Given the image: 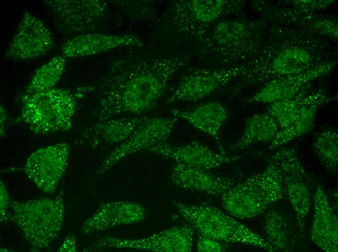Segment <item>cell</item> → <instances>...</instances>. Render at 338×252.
<instances>
[{"label": "cell", "instance_id": "6da1fadb", "mask_svg": "<svg viewBox=\"0 0 338 252\" xmlns=\"http://www.w3.org/2000/svg\"><path fill=\"white\" fill-rule=\"evenodd\" d=\"M186 64L185 60L174 56H131L116 60L98 86V101L92 115L101 121L122 114L149 111Z\"/></svg>", "mask_w": 338, "mask_h": 252}, {"label": "cell", "instance_id": "7a4b0ae2", "mask_svg": "<svg viewBox=\"0 0 338 252\" xmlns=\"http://www.w3.org/2000/svg\"><path fill=\"white\" fill-rule=\"evenodd\" d=\"M12 213L8 220L20 229L32 252L48 248L62 228L65 207L63 192L54 198H43L27 202L10 200Z\"/></svg>", "mask_w": 338, "mask_h": 252}, {"label": "cell", "instance_id": "3957f363", "mask_svg": "<svg viewBox=\"0 0 338 252\" xmlns=\"http://www.w3.org/2000/svg\"><path fill=\"white\" fill-rule=\"evenodd\" d=\"M21 103L16 122L24 123L35 134L44 135L71 128L78 97L68 89L53 88L22 95Z\"/></svg>", "mask_w": 338, "mask_h": 252}, {"label": "cell", "instance_id": "277c9868", "mask_svg": "<svg viewBox=\"0 0 338 252\" xmlns=\"http://www.w3.org/2000/svg\"><path fill=\"white\" fill-rule=\"evenodd\" d=\"M285 196L279 168L271 158L265 170L235 185L222 196L224 209L232 216L248 219L262 213Z\"/></svg>", "mask_w": 338, "mask_h": 252}, {"label": "cell", "instance_id": "5b68a950", "mask_svg": "<svg viewBox=\"0 0 338 252\" xmlns=\"http://www.w3.org/2000/svg\"><path fill=\"white\" fill-rule=\"evenodd\" d=\"M172 205L181 216L200 235L223 242L245 244L274 252L268 241L219 209L206 205Z\"/></svg>", "mask_w": 338, "mask_h": 252}, {"label": "cell", "instance_id": "8992f818", "mask_svg": "<svg viewBox=\"0 0 338 252\" xmlns=\"http://www.w3.org/2000/svg\"><path fill=\"white\" fill-rule=\"evenodd\" d=\"M237 3L225 0L175 1L170 8V21L178 32L209 46V27L223 16L236 10Z\"/></svg>", "mask_w": 338, "mask_h": 252}, {"label": "cell", "instance_id": "52a82bcc", "mask_svg": "<svg viewBox=\"0 0 338 252\" xmlns=\"http://www.w3.org/2000/svg\"><path fill=\"white\" fill-rule=\"evenodd\" d=\"M44 3L56 30L69 39L92 33L108 14V4L103 0H47Z\"/></svg>", "mask_w": 338, "mask_h": 252}, {"label": "cell", "instance_id": "ba28073f", "mask_svg": "<svg viewBox=\"0 0 338 252\" xmlns=\"http://www.w3.org/2000/svg\"><path fill=\"white\" fill-rule=\"evenodd\" d=\"M278 166L286 195L294 210L300 236L311 205L312 180L294 147L279 149L270 157Z\"/></svg>", "mask_w": 338, "mask_h": 252}, {"label": "cell", "instance_id": "9c48e42d", "mask_svg": "<svg viewBox=\"0 0 338 252\" xmlns=\"http://www.w3.org/2000/svg\"><path fill=\"white\" fill-rule=\"evenodd\" d=\"M69 150L68 143L60 142L37 149L26 160L25 173L43 192L56 190L67 167Z\"/></svg>", "mask_w": 338, "mask_h": 252}, {"label": "cell", "instance_id": "30bf717a", "mask_svg": "<svg viewBox=\"0 0 338 252\" xmlns=\"http://www.w3.org/2000/svg\"><path fill=\"white\" fill-rule=\"evenodd\" d=\"M178 119L175 116L147 117L127 139L110 152L97 170V175L102 174L132 154L164 143Z\"/></svg>", "mask_w": 338, "mask_h": 252}, {"label": "cell", "instance_id": "8fae6325", "mask_svg": "<svg viewBox=\"0 0 338 252\" xmlns=\"http://www.w3.org/2000/svg\"><path fill=\"white\" fill-rule=\"evenodd\" d=\"M53 46L49 29L40 19L25 10L4 57L17 60L34 59L47 53Z\"/></svg>", "mask_w": 338, "mask_h": 252}, {"label": "cell", "instance_id": "7c38bea8", "mask_svg": "<svg viewBox=\"0 0 338 252\" xmlns=\"http://www.w3.org/2000/svg\"><path fill=\"white\" fill-rule=\"evenodd\" d=\"M247 68L235 67L215 69H201L190 72L181 80L166 103L201 99L235 78L245 76Z\"/></svg>", "mask_w": 338, "mask_h": 252}, {"label": "cell", "instance_id": "4fadbf2b", "mask_svg": "<svg viewBox=\"0 0 338 252\" xmlns=\"http://www.w3.org/2000/svg\"><path fill=\"white\" fill-rule=\"evenodd\" d=\"M252 25L235 20H221L213 26L209 46L223 62H231L251 52L254 45Z\"/></svg>", "mask_w": 338, "mask_h": 252}, {"label": "cell", "instance_id": "5bb4252c", "mask_svg": "<svg viewBox=\"0 0 338 252\" xmlns=\"http://www.w3.org/2000/svg\"><path fill=\"white\" fill-rule=\"evenodd\" d=\"M185 244L182 229L176 226L138 239L106 236L95 241L84 252H99L108 248L128 249L157 252H181Z\"/></svg>", "mask_w": 338, "mask_h": 252}, {"label": "cell", "instance_id": "9a60e30c", "mask_svg": "<svg viewBox=\"0 0 338 252\" xmlns=\"http://www.w3.org/2000/svg\"><path fill=\"white\" fill-rule=\"evenodd\" d=\"M146 210L140 204L131 201L109 202L101 204L93 215L83 224L80 231L89 235L121 225L143 221Z\"/></svg>", "mask_w": 338, "mask_h": 252}, {"label": "cell", "instance_id": "2e32d148", "mask_svg": "<svg viewBox=\"0 0 338 252\" xmlns=\"http://www.w3.org/2000/svg\"><path fill=\"white\" fill-rule=\"evenodd\" d=\"M148 150L175 162L206 170L219 167L241 158L238 155L228 156L214 152L198 142L175 146L163 143L150 148Z\"/></svg>", "mask_w": 338, "mask_h": 252}, {"label": "cell", "instance_id": "e0dca14e", "mask_svg": "<svg viewBox=\"0 0 338 252\" xmlns=\"http://www.w3.org/2000/svg\"><path fill=\"white\" fill-rule=\"evenodd\" d=\"M333 67V64H325L298 74L274 79L248 101L271 104L291 98L307 87L313 80L329 72Z\"/></svg>", "mask_w": 338, "mask_h": 252}, {"label": "cell", "instance_id": "ac0fdd59", "mask_svg": "<svg viewBox=\"0 0 338 252\" xmlns=\"http://www.w3.org/2000/svg\"><path fill=\"white\" fill-rule=\"evenodd\" d=\"M171 179L178 188L221 197L236 183L232 178L179 162H175L172 168Z\"/></svg>", "mask_w": 338, "mask_h": 252}, {"label": "cell", "instance_id": "d6986e66", "mask_svg": "<svg viewBox=\"0 0 338 252\" xmlns=\"http://www.w3.org/2000/svg\"><path fill=\"white\" fill-rule=\"evenodd\" d=\"M143 43L133 35H112L88 33L68 39L61 47L64 57L88 56L115 48L126 47H141Z\"/></svg>", "mask_w": 338, "mask_h": 252}, {"label": "cell", "instance_id": "ffe728a7", "mask_svg": "<svg viewBox=\"0 0 338 252\" xmlns=\"http://www.w3.org/2000/svg\"><path fill=\"white\" fill-rule=\"evenodd\" d=\"M311 241L326 252H338V220L323 188L318 185L313 197Z\"/></svg>", "mask_w": 338, "mask_h": 252}, {"label": "cell", "instance_id": "44dd1931", "mask_svg": "<svg viewBox=\"0 0 338 252\" xmlns=\"http://www.w3.org/2000/svg\"><path fill=\"white\" fill-rule=\"evenodd\" d=\"M146 116L113 118L86 127L81 132L79 142L87 141L92 148L102 144H116L127 139L145 121Z\"/></svg>", "mask_w": 338, "mask_h": 252}, {"label": "cell", "instance_id": "7402d4cb", "mask_svg": "<svg viewBox=\"0 0 338 252\" xmlns=\"http://www.w3.org/2000/svg\"><path fill=\"white\" fill-rule=\"evenodd\" d=\"M332 99L321 89L307 92L303 105L292 122L287 127L279 130L270 142L268 150L278 148L312 130L315 126L318 110Z\"/></svg>", "mask_w": 338, "mask_h": 252}, {"label": "cell", "instance_id": "603a6c76", "mask_svg": "<svg viewBox=\"0 0 338 252\" xmlns=\"http://www.w3.org/2000/svg\"><path fill=\"white\" fill-rule=\"evenodd\" d=\"M170 112L173 116L186 121L212 137L216 142L220 153L226 154L220 138V130L228 115L224 105L217 101H210L189 110L173 109Z\"/></svg>", "mask_w": 338, "mask_h": 252}, {"label": "cell", "instance_id": "cb8c5ba5", "mask_svg": "<svg viewBox=\"0 0 338 252\" xmlns=\"http://www.w3.org/2000/svg\"><path fill=\"white\" fill-rule=\"evenodd\" d=\"M264 230L267 241L274 252L294 250L299 235L284 211L275 208H269L264 217Z\"/></svg>", "mask_w": 338, "mask_h": 252}, {"label": "cell", "instance_id": "d4e9b609", "mask_svg": "<svg viewBox=\"0 0 338 252\" xmlns=\"http://www.w3.org/2000/svg\"><path fill=\"white\" fill-rule=\"evenodd\" d=\"M311 55L300 47L287 48L275 58L271 66L255 77L250 84L258 83L271 78L293 75L302 73L310 69Z\"/></svg>", "mask_w": 338, "mask_h": 252}, {"label": "cell", "instance_id": "484cf974", "mask_svg": "<svg viewBox=\"0 0 338 252\" xmlns=\"http://www.w3.org/2000/svg\"><path fill=\"white\" fill-rule=\"evenodd\" d=\"M279 130L277 122L268 113L254 114L248 119L242 136L231 148L239 150L255 142H270Z\"/></svg>", "mask_w": 338, "mask_h": 252}, {"label": "cell", "instance_id": "4316f807", "mask_svg": "<svg viewBox=\"0 0 338 252\" xmlns=\"http://www.w3.org/2000/svg\"><path fill=\"white\" fill-rule=\"evenodd\" d=\"M65 63L63 56L51 59L35 71L23 95H29L54 88L63 72Z\"/></svg>", "mask_w": 338, "mask_h": 252}, {"label": "cell", "instance_id": "83f0119b", "mask_svg": "<svg viewBox=\"0 0 338 252\" xmlns=\"http://www.w3.org/2000/svg\"><path fill=\"white\" fill-rule=\"evenodd\" d=\"M338 134L336 128H325L317 133L313 142L314 152L321 165L332 173L338 171Z\"/></svg>", "mask_w": 338, "mask_h": 252}, {"label": "cell", "instance_id": "f1b7e54d", "mask_svg": "<svg viewBox=\"0 0 338 252\" xmlns=\"http://www.w3.org/2000/svg\"><path fill=\"white\" fill-rule=\"evenodd\" d=\"M307 91L306 87L295 96L276 101L269 106L266 112L276 120L279 129L287 127L292 122L305 100Z\"/></svg>", "mask_w": 338, "mask_h": 252}, {"label": "cell", "instance_id": "f546056e", "mask_svg": "<svg viewBox=\"0 0 338 252\" xmlns=\"http://www.w3.org/2000/svg\"><path fill=\"white\" fill-rule=\"evenodd\" d=\"M223 242L200 235L197 242V249L202 252H222L227 250Z\"/></svg>", "mask_w": 338, "mask_h": 252}, {"label": "cell", "instance_id": "4dcf8cb0", "mask_svg": "<svg viewBox=\"0 0 338 252\" xmlns=\"http://www.w3.org/2000/svg\"><path fill=\"white\" fill-rule=\"evenodd\" d=\"M10 200L8 193L2 181H0V221H7L9 215L7 209L10 205Z\"/></svg>", "mask_w": 338, "mask_h": 252}, {"label": "cell", "instance_id": "1f68e13d", "mask_svg": "<svg viewBox=\"0 0 338 252\" xmlns=\"http://www.w3.org/2000/svg\"><path fill=\"white\" fill-rule=\"evenodd\" d=\"M58 252H77L76 239L72 234H69L59 248Z\"/></svg>", "mask_w": 338, "mask_h": 252}, {"label": "cell", "instance_id": "d6a6232c", "mask_svg": "<svg viewBox=\"0 0 338 252\" xmlns=\"http://www.w3.org/2000/svg\"><path fill=\"white\" fill-rule=\"evenodd\" d=\"M0 137H3L5 134V125L6 121V114L3 107L0 106Z\"/></svg>", "mask_w": 338, "mask_h": 252}]
</instances>
